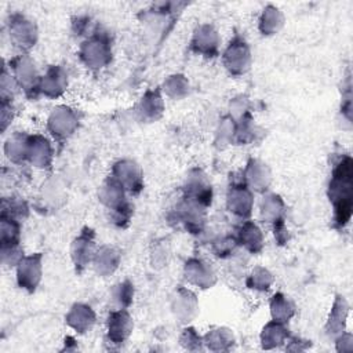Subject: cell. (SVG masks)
<instances>
[{"label": "cell", "instance_id": "obj_1", "mask_svg": "<svg viewBox=\"0 0 353 353\" xmlns=\"http://www.w3.org/2000/svg\"><path fill=\"white\" fill-rule=\"evenodd\" d=\"M332 200L342 201L336 211V219L339 223L345 225L350 216L352 205V161L346 157L339 167L334 171V176L330 185Z\"/></svg>", "mask_w": 353, "mask_h": 353}]
</instances>
